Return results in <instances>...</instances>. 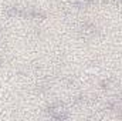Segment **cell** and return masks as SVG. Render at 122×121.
Segmentation results:
<instances>
[{"label": "cell", "mask_w": 122, "mask_h": 121, "mask_svg": "<svg viewBox=\"0 0 122 121\" xmlns=\"http://www.w3.org/2000/svg\"><path fill=\"white\" fill-rule=\"evenodd\" d=\"M48 113L53 117H56V118H65L67 117V114H64V110L61 107H58V108H51V110H48Z\"/></svg>", "instance_id": "cell-1"}, {"label": "cell", "mask_w": 122, "mask_h": 121, "mask_svg": "<svg viewBox=\"0 0 122 121\" xmlns=\"http://www.w3.org/2000/svg\"><path fill=\"white\" fill-rule=\"evenodd\" d=\"M75 3H77L80 7H82V6H88L90 3H92V0H77Z\"/></svg>", "instance_id": "cell-2"}]
</instances>
